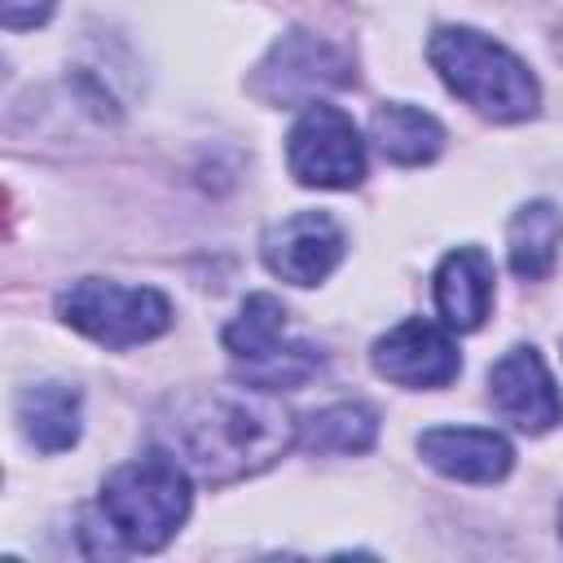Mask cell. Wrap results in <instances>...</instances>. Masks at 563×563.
<instances>
[{
  "mask_svg": "<svg viewBox=\"0 0 563 563\" xmlns=\"http://www.w3.org/2000/svg\"><path fill=\"white\" fill-rule=\"evenodd\" d=\"M299 427L260 387H211L167 400L158 413L163 449L211 484H233L273 466Z\"/></svg>",
  "mask_w": 563,
  "mask_h": 563,
  "instance_id": "cell-1",
  "label": "cell"
},
{
  "mask_svg": "<svg viewBox=\"0 0 563 563\" xmlns=\"http://www.w3.org/2000/svg\"><path fill=\"white\" fill-rule=\"evenodd\" d=\"M189 501L194 497H189L185 466L167 449H154V453L123 462L106 475L97 510L123 550L150 554L176 537V528L189 515Z\"/></svg>",
  "mask_w": 563,
  "mask_h": 563,
  "instance_id": "cell-2",
  "label": "cell"
},
{
  "mask_svg": "<svg viewBox=\"0 0 563 563\" xmlns=\"http://www.w3.org/2000/svg\"><path fill=\"white\" fill-rule=\"evenodd\" d=\"M427 57L449 92H457L484 119L515 123L537 110V79L528 75V66L471 26H440L427 40Z\"/></svg>",
  "mask_w": 563,
  "mask_h": 563,
  "instance_id": "cell-3",
  "label": "cell"
},
{
  "mask_svg": "<svg viewBox=\"0 0 563 563\" xmlns=\"http://www.w3.org/2000/svg\"><path fill=\"white\" fill-rule=\"evenodd\" d=\"M224 352L233 356V374L260 391H295L321 369V352L290 339L277 295H251L242 303V312L224 325Z\"/></svg>",
  "mask_w": 563,
  "mask_h": 563,
  "instance_id": "cell-4",
  "label": "cell"
},
{
  "mask_svg": "<svg viewBox=\"0 0 563 563\" xmlns=\"http://www.w3.org/2000/svg\"><path fill=\"white\" fill-rule=\"evenodd\" d=\"M57 312L70 330L88 334L101 347H136L158 339L172 325V303L154 286H123L106 277H84L57 295Z\"/></svg>",
  "mask_w": 563,
  "mask_h": 563,
  "instance_id": "cell-5",
  "label": "cell"
},
{
  "mask_svg": "<svg viewBox=\"0 0 563 563\" xmlns=\"http://www.w3.org/2000/svg\"><path fill=\"white\" fill-rule=\"evenodd\" d=\"M286 167L308 189H352L365 176V141L339 106L308 101L286 136Z\"/></svg>",
  "mask_w": 563,
  "mask_h": 563,
  "instance_id": "cell-6",
  "label": "cell"
},
{
  "mask_svg": "<svg viewBox=\"0 0 563 563\" xmlns=\"http://www.w3.org/2000/svg\"><path fill=\"white\" fill-rule=\"evenodd\" d=\"M260 251L273 277L290 286H317L343 260V229L325 211H295L264 233Z\"/></svg>",
  "mask_w": 563,
  "mask_h": 563,
  "instance_id": "cell-7",
  "label": "cell"
},
{
  "mask_svg": "<svg viewBox=\"0 0 563 563\" xmlns=\"http://www.w3.org/2000/svg\"><path fill=\"white\" fill-rule=\"evenodd\" d=\"M488 400L510 427L528 435H541L563 422V396L537 347H510L488 369Z\"/></svg>",
  "mask_w": 563,
  "mask_h": 563,
  "instance_id": "cell-8",
  "label": "cell"
},
{
  "mask_svg": "<svg viewBox=\"0 0 563 563\" xmlns=\"http://www.w3.org/2000/svg\"><path fill=\"white\" fill-rule=\"evenodd\" d=\"M374 369L400 387H444L457 378L462 356L449 330H440L435 321L409 317L374 343Z\"/></svg>",
  "mask_w": 563,
  "mask_h": 563,
  "instance_id": "cell-9",
  "label": "cell"
},
{
  "mask_svg": "<svg viewBox=\"0 0 563 563\" xmlns=\"http://www.w3.org/2000/svg\"><path fill=\"white\" fill-rule=\"evenodd\" d=\"M352 70H347V57L339 48H330L325 40L317 35H286L268 62L260 66V88L273 97V101H312L317 92L325 88H339L347 84Z\"/></svg>",
  "mask_w": 563,
  "mask_h": 563,
  "instance_id": "cell-10",
  "label": "cell"
},
{
  "mask_svg": "<svg viewBox=\"0 0 563 563\" xmlns=\"http://www.w3.org/2000/svg\"><path fill=\"white\" fill-rule=\"evenodd\" d=\"M418 453L440 475L466 479V484H497L515 466L510 440L484 427H431L418 435Z\"/></svg>",
  "mask_w": 563,
  "mask_h": 563,
  "instance_id": "cell-11",
  "label": "cell"
},
{
  "mask_svg": "<svg viewBox=\"0 0 563 563\" xmlns=\"http://www.w3.org/2000/svg\"><path fill=\"white\" fill-rule=\"evenodd\" d=\"M435 308L449 330L471 334L493 308V260L479 246H457L435 268Z\"/></svg>",
  "mask_w": 563,
  "mask_h": 563,
  "instance_id": "cell-12",
  "label": "cell"
},
{
  "mask_svg": "<svg viewBox=\"0 0 563 563\" xmlns=\"http://www.w3.org/2000/svg\"><path fill=\"white\" fill-rule=\"evenodd\" d=\"M22 435L40 453H62L79 440V391L66 383H35L18 396Z\"/></svg>",
  "mask_w": 563,
  "mask_h": 563,
  "instance_id": "cell-13",
  "label": "cell"
},
{
  "mask_svg": "<svg viewBox=\"0 0 563 563\" xmlns=\"http://www.w3.org/2000/svg\"><path fill=\"white\" fill-rule=\"evenodd\" d=\"M369 141L378 145L383 158L400 163V167H418V163H431L444 145V128L418 110V106H378L374 119H369Z\"/></svg>",
  "mask_w": 563,
  "mask_h": 563,
  "instance_id": "cell-14",
  "label": "cell"
},
{
  "mask_svg": "<svg viewBox=\"0 0 563 563\" xmlns=\"http://www.w3.org/2000/svg\"><path fill=\"white\" fill-rule=\"evenodd\" d=\"M563 242V216L554 202H528L515 211L510 229H506V251H510V268L523 282H541L554 268Z\"/></svg>",
  "mask_w": 563,
  "mask_h": 563,
  "instance_id": "cell-15",
  "label": "cell"
},
{
  "mask_svg": "<svg viewBox=\"0 0 563 563\" xmlns=\"http://www.w3.org/2000/svg\"><path fill=\"white\" fill-rule=\"evenodd\" d=\"M374 440H378V413L361 400L312 409L299 422V444L308 453H365Z\"/></svg>",
  "mask_w": 563,
  "mask_h": 563,
  "instance_id": "cell-16",
  "label": "cell"
},
{
  "mask_svg": "<svg viewBox=\"0 0 563 563\" xmlns=\"http://www.w3.org/2000/svg\"><path fill=\"white\" fill-rule=\"evenodd\" d=\"M53 13V0H0V22L9 31H31L44 26Z\"/></svg>",
  "mask_w": 563,
  "mask_h": 563,
  "instance_id": "cell-17",
  "label": "cell"
},
{
  "mask_svg": "<svg viewBox=\"0 0 563 563\" xmlns=\"http://www.w3.org/2000/svg\"><path fill=\"white\" fill-rule=\"evenodd\" d=\"M559 532H563V515H559Z\"/></svg>",
  "mask_w": 563,
  "mask_h": 563,
  "instance_id": "cell-18",
  "label": "cell"
}]
</instances>
